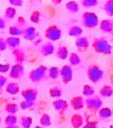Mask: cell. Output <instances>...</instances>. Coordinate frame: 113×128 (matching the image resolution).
<instances>
[{
    "instance_id": "9",
    "label": "cell",
    "mask_w": 113,
    "mask_h": 128,
    "mask_svg": "<svg viewBox=\"0 0 113 128\" xmlns=\"http://www.w3.org/2000/svg\"><path fill=\"white\" fill-rule=\"evenodd\" d=\"M75 46L79 52H84L89 47V40L86 36H79L75 39Z\"/></svg>"
},
{
    "instance_id": "37",
    "label": "cell",
    "mask_w": 113,
    "mask_h": 128,
    "mask_svg": "<svg viewBox=\"0 0 113 128\" xmlns=\"http://www.w3.org/2000/svg\"><path fill=\"white\" fill-rule=\"evenodd\" d=\"M40 18H41V12L40 11H34L32 12L31 15H30V20H31L33 23H39Z\"/></svg>"
},
{
    "instance_id": "11",
    "label": "cell",
    "mask_w": 113,
    "mask_h": 128,
    "mask_svg": "<svg viewBox=\"0 0 113 128\" xmlns=\"http://www.w3.org/2000/svg\"><path fill=\"white\" fill-rule=\"evenodd\" d=\"M38 32L35 27L28 26L26 28H23V33H22V36L26 40L28 41H33L38 36Z\"/></svg>"
},
{
    "instance_id": "44",
    "label": "cell",
    "mask_w": 113,
    "mask_h": 128,
    "mask_svg": "<svg viewBox=\"0 0 113 128\" xmlns=\"http://www.w3.org/2000/svg\"><path fill=\"white\" fill-rule=\"evenodd\" d=\"M25 24H26V20H25V19H24L23 17H19L18 18V26H20L22 28V26L25 25Z\"/></svg>"
},
{
    "instance_id": "16",
    "label": "cell",
    "mask_w": 113,
    "mask_h": 128,
    "mask_svg": "<svg viewBox=\"0 0 113 128\" xmlns=\"http://www.w3.org/2000/svg\"><path fill=\"white\" fill-rule=\"evenodd\" d=\"M100 30L104 33H111L113 31V20L104 19L100 22Z\"/></svg>"
},
{
    "instance_id": "13",
    "label": "cell",
    "mask_w": 113,
    "mask_h": 128,
    "mask_svg": "<svg viewBox=\"0 0 113 128\" xmlns=\"http://www.w3.org/2000/svg\"><path fill=\"white\" fill-rule=\"evenodd\" d=\"M85 100L82 96H74L70 100V105L74 110H80L84 108Z\"/></svg>"
},
{
    "instance_id": "22",
    "label": "cell",
    "mask_w": 113,
    "mask_h": 128,
    "mask_svg": "<svg viewBox=\"0 0 113 128\" xmlns=\"http://www.w3.org/2000/svg\"><path fill=\"white\" fill-rule=\"evenodd\" d=\"M99 94L102 97L109 98V97L113 95V87L111 86H109V84H105L100 89Z\"/></svg>"
},
{
    "instance_id": "14",
    "label": "cell",
    "mask_w": 113,
    "mask_h": 128,
    "mask_svg": "<svg viewBox=\"0 0 113 128\" xmlns=\"http://www.w3.org/2000/svg\"><path fill=\"white\" fill-rule=\"evenodd\" d=\"M54 52H55V47H54L53 44L50 41L44 43L40 48V52L44 57H48V56L51 55V54H54Z\"/></svg>"
},
{
    "instance_id": "7",
    "label": "cell",
    "mask_w": 113,
    "mask_h": 128,
    "mask_svg": "<svg viewBox=\"0 0 113 128\" xmlns=\"http://www.w3.org/2000/svg\"><path fill=\"white\" fill-rule=\"evenodd\" d=\"M73 68L70 65H64L59 70V76L62 78V82L67 84L73 80Z\"/></svg>"
},
{
    "instance_id": "3",
    "label": "cell",
    "mask_w": 113,
    "mask_h": 128,
    "mask_svg": "<svg viewBox=\"0 0 113 128\" xmlns=\"http://www.w3.org/2000/svg\"><path fill=\"white\" fill-rule=\"evenodd\" d=\"M81 23L87 28H95L99 24V19L95 12H85L81 15Z\"/></svg>"
},
{
    "instance_id": "26",
    "label": "cell",
    "mask_w": 113,
    "mask_h": 128,
    "mask_svg": "<svg viewBox=\"0 0 113 128\" xmlns=\"http://www.w3.org/2000/svg\"><path fill=\"white\" fill-rule=\"evenodd\" d=\"M103 10L108 16H113V0H106L103 4Z\"/></svg>"
},
{
    "instance_id": "34",
    "label": "cell",
    "mask_w": 113,
    "mask_h": 128,
    "mask_svg": "<svg viewBox=\"0 0 113 128\" xmlns=\"http://www.w3.org/2000/svg\"><path fill=\"white\" fill-rule=\"evenodd\" d=\"M17 122H18V118H17V116L15 115H8L4 118V124H5L6 126L17 124Z\"/></svg>"
},
{
    "instance_id": "31",
    "label": "cell",
    "mask_w": 113,
    "mask_h": 128,
    "mask_svg": "<svg viewBox=\"0 0 113 128\" xmlns=\"http://www.w3.org/2000/svg\"><path fill=\"white\" fill-rule=\"evenodd\" d=\"M82 94L87 97H90V96H93L95 94V89L90 84H85L82 88Z\"/></svg>"
},
{
    "instance_id": "27",
    "label": "cell",
    "mask_w": 113,
    "mask_h": 128,
    "mask_svg": "<svg viewBox=\"0 0 113 128\" xmlns=\"http://www.w3.org/2000/svg\"><path fill=\"white\" fill-rule=\"evenodd\" d=\"M40 124L42 127H47L51 124V118L47 113H43L40 118Z\"/></svg>"
},
{
    "instance_id": "15",
    "label": "cell",
    "mask_w": 113,
    "mask_h": 128,
    "mask_svg": "<svg viewBox=\"0 0 113 128\" xmlns=\"http://www.w3.org/2000/svg\"><path fill=\"white\" fill-rule=\"evenodd\" d=\"M12 55H13L14 59H15L16 63L22 64L26 60V54H25V52H24L22 49H20V48L12 49Z\"/></svg>"
},
{
    "instance_id": "4",
    "label": "cell",
    "mask_w": 113,
    "mask_h": 128,
    "mask_svg": "<svg viewBox=\"0 0 113 128\" xmlns=\"http://www.w3.org/2000/svg\"><path fill=\"white\" fill-rule=\"evenodd\" d=\"M48 73V68L46 66L40 65L37 68L32 70L29 73V79L33 83L41 82L42 80L46 79Z\"/></svg>"
},
{
    "instance_id": "6",
    "label": "cell",
    "mask_w": 113,
    "mask_h": 128,
    "mask_svg": "<svg viewBox=\"0 0 113 128\" xmlns=\"http://www.w3.org/2000/svg\"><path fill=\"white\" fill-rule=\"evenodd\" d=\"M44 36L47 39H49L50 42H55L60 39L62 36V31L59 27L53 24L49 26L44 31Z\"/></svg>"
},
{
    "instance_id": "1",
    "label": "cell",
    "mask_w": 113,
    "mask_h": 128,
    "mask_svg": "<svg viewBox=\"0 0 113 128\" xmlns=\"http://www.w3.org/2000/svg\"><path fill=\"white\" fill-rule=\"evenodd\" d=\"M92 47L96 54L110 55L112 52V46L106 38H95L92 43Z\"/></svg>"
},
{
    "instance_id": "33",
    "label": "cell",
    "mask_w": 113,
    "mask_h": 128,
    "mask_svg": "<svg viewBox=\"0 0 113 128\" xmlns=\"http://www.w3.org/2000/svg\"><path fill=\"white\" fill-rule=\"evenodd\" d=\"M48 76L51 79H57L59 76V68L58 67H51L48 70Z\"/></svg>"
},
{
    "instance_id": "17",
    "label": "cell",
    "mask_w": 113,
    "mask_h": 128,
    "mask_svg": "<svg viewBox=\"0 0 113 128\" xmlns=\"http://www.w3.org/2000/svg\"><path fill=\"white\" fill-rule=\"evenodd\" d=\"M71 124L74 128H81L84 124V118L79 114H74L71 116Z\"/></svg>"
},
{
    "instance_id": "28",
    "label": "cell",
    "mask_w": 113,
    "mask_h": 128,
    "mask_svg": "<svg viewBox=\"0 0 113 128\" xmlns=\"http://www.w3.org/2000/svg\"><path fill=\"white\" fill-rule=\"evenodd\" d=\"M33 124V118L31 116H23L20 118V124L22 128H30Z\"/></svg>"
},
{
    "instance_id": "51",
    "label": "cell",
    "mask_w": 113,
    "mask_h": 128,
    "mask_svg": "<svg viewBox=\"0 0 113 128\" xmlns=\"http://www.w3.org/2000/svg\"><path fill=\"white\" fill-rule=\"evenodd\" d=\"M112 110V114H113V108H112V110Z\"/></svg>"
},
{
    "instance_id": "52",
    "label": "cell",
    "mask_w": 113,
    "mask_h": 128,
    "mask_svg": "<svg viewBox=\"0 0 113 128\" xmlns=\"http://www.w3.org/2000/svg\"><path fill=\"white\" fill-rule=\"evenodd\" d=\"M111 128H112V126H111Z\"/></svg>"
},
{
    "instance_id": "47",
    "label": "cell",
    "mask_w": 113,
    "mask_h": 128,
    "mask_svg": "<svg viewBox=\"0 0 113 128\" xmlns=\"http://www.w3.org/2000/svg\"><path fill=\"white\" fill-rule=\"evenodd\" d=\"M5 128H20V126H18L17 124H14V126H8Z\"/></svg>"
},
{
    "instance_id": "21",
    "label": "cell",
    "mask_w": 113,
    "mask_h": 128,
    "mask_svg": "<svg viewBox=\"0 0 113 128\" xmlns=\"http://www.w3.org/2000/svg\"><path fill=\"white\" fill-rule=\"evenodd\" d=\"M68 36H74V38H79L82 35L83 33V30L79 26L77 25H74V26H71L68 28Z\"/></svg>"
},
{
    "instance_id": "42",
    "label": "cell",
    "mask_w": 113,
    "mask_h": 128,
    "mask_svg": "<svg viewBox=\"0 0 113 128\" xmlns=\"http://www.w3.org/2000/svg\"><path fill=\"white\" fill-rule=\"evenodd\" d=\"M6 84H7V78H5L3 75H0V89L5 86Z\"/></svg>"
},
{
    "instance_id": "38",
    "label": "cell",
    "mask_w": 113,
    "mask_h": 128,
    "mask_svg": "<svg viewBox=\"0 0 113 128\" xmlns=\"http://www.w3.org/2000/svg\"><path fill=\"white\" fill-rule=\"evenodd\" d=\"M35 106V102H28V100H22L20 104V108L23 110H29L32 107Z\"/></svg>"
},
{
    "instance_id": "5",
    "label": "cell",
    "mask_w": 113,
    "mask_h": 128,
    "mask_svg": "<svg viewBox=\"0 0 113 128\" xmlns=\"http://www.w3.org/2000/svg\"><path fill=\"white\" fill-rule=\"evenodd\" d=\"M84 102H85V105L87 108V110L93 113L98 112V110L103 107V100H101L99 96L96 95L87 97Z\"/></svg>"
},
{
    "instance_id": "20",
    "label": "cell",
    "mask_w": 113,
    "mask_h": 128,
    "mask_svg": "<svg viewBox=\"0 0 113 128\" xmlns=\"http://www.w3.org/2000/svg\"><path fill=\"white\" fill-rule=\"evenodd\" d=\"M56 56H57L59 60H66L67 57L69 56L68 48L65 46H58L57 51H56Z\"/></svg>"
},
{
    "instance_id": "43",
    "label": "cell",
    "mask_w": 113,
    "mask_h": 128,
    "mask_svg": "<svg viewBox=\"0 0 113 128\" xmlns=\"http://www.w3.org/2000/svg\"><path fill=\"white\" fill-rule=\"evenodd\" d=\"M81 128H97V122H87Z\"/></svg>"
},
{
    "instance_id": "24",
    "label": "cell",
    "mask_w": 113,
    "mask_h": 128,
    "mask_svg": "<svg viewBox=\"0 0 113 128\" xmlns=\"http://www.w3.org/2000/svg\"><path fill=\"white\" fill-rule=\"evenodd\" d=\"M4 110L9 115H15L19 111V106L14 102H8L4 106Z\"/></svg>"
},
{
    "instance_id": "50",
    "label": "cell",
    "mask_w": 113,
    "mask_h": 128,
    "mask_svg": "<svg viewBox=\"0 0 113 128\" xmlns=\"http://www.w3.org/2000/svg\"><path fill=\"white\" fill-rule=\"evenodd\" d=\"M0 57H1V52H0Z\"/></svg>"
},
{
    "instance_id": "46",
    "label": "cell",
    "mask_w": 113,
    "mask_h": 128,
    "mask_svg": "<svg viewBox=\"0 0 113 128\" xmlns=\"http://www.w3.org/2000/svg\"><path fill=\"white\" fill-rule=\"evenodd\" d=\"M51 2L53 3L54 4H56V6H57V4H61V3L63 2V0H51Z\"/></svg>"
},
{
    "instance_id": "29",
    "label": "cell",
    "mask_w": 113,
    "mask_h": 128,
    "mask_svg": "<svg viewBox=\"0 0 113 128\" xmlns=\"http://www.w3.org/2000/svg\"><path fill=\"white\" fill-rule=\"evenodd\" d=\"M68 57H69L70 66H77L80 64V58L76 52H72Z\"/></svg>"
},
{
    "instance_id": "12",
    "label": "cell",
    "mask_w": 113,
    "mask_h": 128,
    "mask_svg": "<svg viewBox=\"0 0 113 128\" xmlns=\"http://www.w3.org/2000/svg\"><path fill=\"white\" fill-rule=\"evenodd\" d=\"M53 108L54 110L57 112L60 113V114H63L64 112H66L68 108V102L66 100H63V99H58V100H55L53 102Z\"/></svg>"
},
{
    "instance_id": "18",
    "label": "cell",
    "mask_w": 113,
    "mask_h": 128,
    "mask_svg": "<svg viewBox=\"0 0 113 128\" xmlns=\"http://www.w3.org/2000/svg\"><path fill=\"white\" fill-rule=\"evenodd\" d=\"M5 91L11 95H16L20 92V86L17 83L10 82L7 83L5 86Z\"/></svg>"
},
{
    "instance_id": "49",
    "label": "cell",
    "mask_w": 113,
    "mask_h": 128,
    "mask_svg": "<svg viewBox=\"0 0 113 128\" xmlns=\"http://www.w3.org/2000/svg\"><path fill=\"white\" fill-rule=\"evenodd\" d=\"M0 124H1V118H0Z\"/></svg>"
},
{
    "instance_id": "23",
    "label": "cell",
    "mask_w": 113,
    "mask_h": 128,
    "mask_svg": "<svg viewBox=\"0 0 113 128\" xmlns=\"http://www.w3.org/2000/svg\"><path fill=\"white\" fill-rule=\"evenodd\" d=\"M112 116V110L108 107H102L98 110V116L101 119H108Z\"/></svg>"
},
{
    "instance_id": "48",
    "label": "cell",
    "mask_w": 113,
    "mask_h": 128,
    "mask_svg": "<svg viewBox=\"0 0 113 128\" xmlns=\"http://www.w3.org/2000/svg\"><path fill=\"white\" fill-rule=\"evenodd\" d=\"M35 128H42V126H36Z\"/></svg>"
},
{
    "instance_id": "30",
    "label": "cell",
    "mask_w": 113,
    "mask_h": 128,
    "mask_svg": "<svg viewBox=\"0 0 113 128\" xmlns=\"http://www.w3.org/2000/svg\"><path fill=\"white\" fill-rule=\"evenodd\" d=\"M22 33H23V28L18 25H15V26L13 25V26H11L9 28V34L11 36H20V35H22Z\"/></svg>"
},
{
    "instance_id": "39",
    "label": "cell",
    "mask_w": 113,
    "mask_h": 128,
    "mask_svg": "<svg viewBox=\"0 0 113 128\" xmlns=\"http://www.w3.org/2000/svg\"><path fill=\"white\" fill-rule=\"evenodd\" d=\"M11 68V65L9 63L0 64V73H6Z\"/></svg>"
},
{
    "instance_id": "19",
    "label": "cell",
    "mask_w": 113,
    "mask_h": 128,
    "mask_svg": "<svg viewBox=\"0 0 113 128\" xmlns=\"http://www.w3.org/2000/svg\"><path fill=\"white\" fill-rule=\"evenodd\" d=\"M6 46L7 47L11 48V49H15V48H18V46L20 44V39L18 36H11L9 38H7L5 39Z\"/></svg>"
},
{
    "instance_id": "32",
    "label": "cell",
    "mask_w": 113,
    "mask_h": 128,
    "mask_svg": "<svg viewBox=\"0 0 113 128\" xmlns=\"http://www.w3.org/2000/svg\"><path fill=\"white\" fill-rule=\"evenodd\" d=\"M49 94H50V96L51 98L58 99V98H60L62 95V90L59 87L55 86V87L50 88V90H49Z\"/></svg>"
},
{
    "instance_id": "10",
    "label": "cell",
    "mask_w": 113,
    "mask_h": 128,
    "mask_svg": "<svg viewBox=\"0 0 113 128\" xmlns=\"http://www.w3.org/2000/svg\"><path fill=\"white\" fill-rule=\"evenodd\" d=\"M21 96L25 100L35 102L37 99L38 91L35 88H27L21 92Z\"/></svg>"
},
{
    "instance_id": "41",
    "label": "cell",
    "mask_w": 113,
    "mask_h": 128,
    "mask_svg": "<svg viewBox=\"0 0 113 128\" xmlns=\"http://www.w3.org/2000/svg\"><path fill=\"white\" fill-rule=\"evenodd\" d=\"M6 48H7V46H6L5 39L3 38H0V52L6 50Z\"/></svg>"
},
{
    "instance_id": "45",
    "label": "cell",
    "mask_w": 113,
    "mask_h": 128,
    "mask_svg": "<svg viewBox=\"0 0 113 128\" xmlns=\"http://www.w3.org/2000/svg\"><path fill=\"white\" fill-rule=\"evenodd\" d=\"M5 22H4V20L3 18H1L0 17V30H4V28H5Z\"/></svg>"
},
{
    "instance_id": "25",
    "label": "cell",
    "mask_w": 113,
    "mask_h": 128,
    "mask_svg": "<svg viewBox=\"0 0 113 128\" xmlns=\"http://www.w3.org/2000/svg\"><path fill=\"white\" fill-rule=\"evenodd\" d=\"M66 8L68 12H72V14H76L79 11V4L75 1H69L66 4Z\"/></svg>"
},
{
    "instance_id": "36",
    "label": "cell",
    "mask_w": 113,
    "mask_h": 128,
    "mask_svg": "<svg viewBox=\"0 0 113 128\" xmlns=\"http://www.w3.org/2000/svg\"><path fill=\"white\" fill-rule=\"evenodd\" d=\"M81 4L85 8L95 7L98 4V0H81Z\"/></svg>"
},
{
    "instance_id": "8",
    "label": "cell",
    "mask_w": 113,
    "mask_h": 128,
    "mask_svg": "<svg viewBox=\"0 0 113 128\" xmlns=\"http://www.w3.org/2000/svg\"><path fill=\"white\" fill-rule=\"evenodd\" d=\"M24 73H25V68L23 64L16 63L12 67H11L9 70V76L14 79H20L24 76Z\"/></svg>"
},
{
    "instance_id": "35",
    "label": "cell",
    "mask_w": 113,
    "mask_h": 128,
    "mask_svg": "<svg viewBox=\"0 0 113 128\" xmlns=\"http://www.w3.org/2000/svg\"><path fill=\"white\" fill-rule=\"evenodd\" d=\"M16 15V9L15 7H7L4 11V16L7 19H13Z\"/></svg>"
},
{
    "instance_id": "2",
    "label": "cell",
    "mask_w": 113,
    "mask_h": 128,
    "mask_svg": "<svg viewBox=\"0 0 113 128\" xmlns=\"http://www.w3.org/2000/svg\"><path fill=\"white\" fill-rule=\"evenodd\" d=\"M103 75H104V72L98 64L93 63L87 67V76L89 81H91L92 83L95 84V83L100 82L103 79Z\"/></svg>"
},
{
    "instance_id": "40",
    "label": "cell",
    "mask_w": 113,
    "mask_h": 128,
    "mask_svg": "<svg viewBox=\"0 0 113 128\" xmlns=\"http://www.w3.org/2000/svg\"><path fill=\"white\" fill-rule=\"evenodd\" d=\"M9 3L13 6H22L24 0H9Z\"/></svg>"
}]
</instances>
